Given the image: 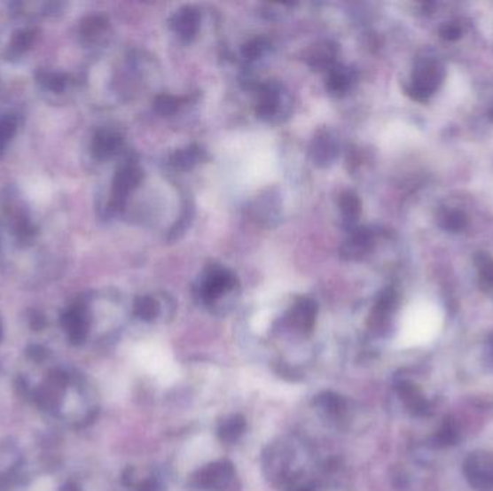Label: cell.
<instances>
[{"instance_id":"cb8c5ba5","label":"cell","mask_w":493,"mask_h":491,"mask_svg":"<svg viewBox=\"0 0 493 491\" xmlns=\"http://www.w3.org/2000/svg\"><path fill=\"white\" fill-rule=\"evenodd\" d=\"M266 48L267 43L264 39H254V41H250L244 45L243 55L248 59H254V58L260 57L266 51Z\"/></svg>"},{"instance_id":"5bb4252c","label":"cell","mask_w":493,"mask_h":491,"mask_svg":"<svg viewBox=\"0 0 493 491\" xmlns=\"http://www.w3.org/2000/svg\"><path fill=\"white\" fill-rule=\"evenodd\" d=\"M200 160H202V150L197 146H191L175 152L170 158V165L176 169L188 170Z\"/></svg>"},{"instance_id":"30bf717a","label":"cell","mask_w":493,"mask_h":491,"mask_svg":"<svg viewBox=\"0 0 493 491\" xmlns=\"http://www.w3.org/2000/svg\"><path fill=\"white\" fill-rule=\"evenodd\" d=\"M319 412L331 419L343 418L345 411H347V401L343 400L342 396L338 395L335 392H324L317 396L315 400Z\"/></svg>"},{"instance_id":"e0dca14e","label":"cell","mask_w":493,"mask_h":491,"mask_svg":"<svg viewBox=\"0 0 493 491\" xmlns=\"http://www.w3.org/2000/svg\"><path fill=\"white\" fill-rule=\"evenodd\" d=\"M351 71L349 69L343 68V66H336V68L332 69L331 73H329L326 87L333 94H340V92L347 91L348 87L351 85Z\"/></svg>"},{"instance_id":"44dd1931","label":"cell","mask_w":493,"mask_h":491,"mask_svg":"<svg viewBox=\"0 0 493 491\" xmlns=\"http://www.w3.org/2000/svg\"><path fill=\"white\" fill-rule=\"evenodd\" d=\"M38 81L43 85V89L54 92L64 91L67 87L66 75L61 73H54V71H43L38 75Z\"/></svg>"},{"instance_id":"5b68a950","label":"cell","mask_w":493,"mask_h":491,"mask_svg":"<svg viewBox=\"0 0 493 491\" xmlns=\"http://www.w3.org/2000/svg\"><path fill=\"white\" fill-rule=\"evenodd\" d=\"M317 306L313 300H297L287 316L289 326L299 333H310L317 323Z\"/></svg>"},{"instance_id":"2e32d148","label":"cell","mask_w":493,"mask_h":491,"mask_svg":"<svg viewBox=\"0 0 493 491\" xmlns=\"http://www.w3.org/2000/svg\"><path fill=\"white\" fill-rule=\"evenodd\" d=\"M35 39V31L32 29H20L13 34L11 43H9V57H20L24 55Z\"/></svg>"},{"instance_id":"d6986e66","label":"cell","mask_w":493,"mask_h":491,"mask_svg":"<svg viewBox=\"0 0 493 491\" xmlns=\"http://www.w3.org/2000/svg\"><path fill=\"white\" fill-rule=\"evenodd\" d=\"M135 313L137 317L152 322L159 315V304L153 297L145 296L136 300Z\"/></svg>"},{"instance_id":"7c38bea8","label":"cell","mask_w":493,"mask_h":491,"mask_svg":"<svg viewBox=\"0 0 493 491\" xmlns=\"http://www.w3.org/2000/svg\"><path fill=\"white\" fill-rule=\"evenodd\" d=\"M246 423L244 417L231 415L221 421L220 426H218V437L221 441L232 444V442L239 441V437L246 433Z\"/></svg>"},{"instance_id":"3957f363","label":"cell","mask_w":493,"mask_h":491,"mask_svg":"<svg viewBox=\"0 0 493 491\" xmlns=\"http://www.w3.org/2000/svg\"><path fill=\"white\" fill-rule=\"evenodd\" d=\"M465 474L472 487L478 491H493V456L488 453L470 454L465 463Z\"/></svg>"},{"instance_id":"ac0fdd59","label":"cell","mask_w":493,"mask_h":491,"mask_svg":"<svg viewBox=\"0 0 493 491\" xmlns=\"http://www.w3.org/2000/svg\"><path fill=\"white\" fill-rule=\"evenodd\" d=\"M106 27H107V20L103 16H89L82 20L80 34L85 41H94L106 31Z\"/></svg>"},{"instance_id":"8fae6325","label":"cell","mask_w":493,"mask_h":491,"mask_svg":"<svg viewBox=\"0 0 493 491\" xmlns=\"http://www.w3.org/2000/svg\"><path fill=\"white\" fill-rule=\"evenodd\" d=\"M67 331L77 340L85 338V334L89 331V313L82 304L74 306L70 311H67L66 319Z\"/></svg>"},{"instance_id":"ffe728a7","label":"cell","mask_w":493,"mask_h":491,"mask_svg":"<svg viewBox=\"0 0 493 491\" xmlns=\"http://www.w3.org/2000/svg\"><path fill=\"white\" fill-rule=\"evenodd\" d=\"M366 242H368V235L363 232V230L352 235L351 239L343 244L342 255L347 258H356L365 250Z\"/></svg>"},{"instance_id":"d4e9b609","label":"cell","mask_w":493,"mask_h":491,"mask_svg":"<svg viewBox=\"0 0 493 491\" xmlns=\"http://www.w3.org/2000/svg\"><path fill=\"white\" fill-rule=\"evenodd\" d=\"M137 491H166V487L165 484L159 480V479L149 477L147 480L142 481L137 486Z\"/></svg>"},{"instance_id":"7402d4cb","label":"cell","mask_w":493,"mask_h":491,"mask_svg":"<svg viewBox=\"0 0 493 491\" xmlns=\"http://www.w3.org/2000/svg\"><path fill=\"white\" fill-rule=\"evenodd\" d=\"M340 207L343 216L354 219L359 214V200L352 192H343L340 198Z\"/></svg>"},{"instance_id":"603a6c76","label":"cell","mask_w":493,"mask_h":491,"mask_svg":"<svg viewBox=\"0 0 493 491\" xmlns=\"http://www.w3.org/2000/svg\"><path fill=\"white\" fill-rule=\"evenodd\" d=\"M177 108H179V100H177L176 97L162 94V96L156 97V100H154V110L159 114H174Z\"/></svg>"},{"instance_id":"ba28073f","label":"cell","mask_w":493,"mask_h":491,"mask_svg":"<svg viewBox=\"0 0 493 491\" xmlns=\"http://www.w3.org/2000/svg\"><path fill=\"white\" fill-rule=\"evenodd\" d=\"M123 138L112 129H101L94 135L93 143H91V152L93 156L98 160H106L119 153L121 147Z\"/></svg>"},{"instance_id":"9c48e42d","label":"cell","mask_w":493,"mask_h":491,"mask_svg":"<svg viewBox=\"0 0 493 491\" xmlns=\"http://www.w3.org/2000/svg\"><path fill=\"white\" fill-rule=\"evenodd\" d=\"M336 153H338V146H336L335 137L329 131H319L313 138L310 146V156L315 165L322 168L328 166L336 158Z\"/></svg>"},{"instance_id":"52a82bcc","label":"cell","mask_w":493,"mask_h":491,"mask_svg":"<svg viewBox=\"0 0 493 491\" xmlns=\"http://www.w3.org/2000/svg\"><path fill=\"white\" fill-rule=\"evenodd\" d=\"M280 103H282V87L274 81H269L260 89L257 114L264 120L273 119L280 112Z\"/></svg>"},{"instance_id":"9a60e30c","label":"cell","mask_w":493,"mask_h":491,"mask_svg":"<svg viewBox=\"0 0 493 491\" xmlns=\"http://www.w3.org/2000/svg\"><path fill=\"white\" fill-rule=\"evenodd\" d=\"M18 126H20V121L15 114L0 115V156L6 152L15 137Z\"/></svg>"},{"instance_id":"4fadbf2b","label":"cell","mask_w":493,"mask_h":491,"mask_svg":"<svg viewBox=\"0 0 493 491\" xmlns=\"http://www.w3.org/2000/svg\"><path fill=\"white\" fill-rule=\"evenodd\" d=\"M336 57V48L329 43H317L309 51L308 62L313 68L331 66Z\"/></svg>"},{"instance_id":"6da1fadb","label":"cell","mask_w":493,"mask_h":491,"mask_svg":"<svg viewBox=\"0 0 493 491\" xmlns=\"http://www.w3.org/2000/svg\"><path fill=\"white\" fill-rule=\"evenodd\" d=\"M234 465L227 460L215 461L193 472L189 488L193 491H225L234 480Z\"/></svg>"},{"instance_id":"7a4b0ae2","label":"cell","mask_w":493,"mask_h":491,"mask_svg":"<svg viewBox=\"0 0 493 491\" xmlns=\"http://www.w3.org/2000/svg\"><path fill=\"white\" fill-rule=\"evenodd\" d=\"M234 287V274L223 267L212 265L200 281V297L202 303L212 304Z\"/></svg>"},{"instance_id":"277c9868","label":"cell","mask_w":493,"mask_h":491,"mask_svg":"<svg viewBox=\"0 0 493 491\" xmlns=\"http://www.w3.org/2000/svg\"><path fill=\"white\" fill-rule=\"evenodd\" d=\"M143 181V172L136 163H126L117 170L113 179L112 207L121 209L128 199L129 193L133 192Z\"/></svg>"},{"instance_id":"8992f818","label":"cell","mask_w":493,"mask_h":491,"mask_svg":"<svg viewBox=\"0 0 493 491\" xmlns=\"http://www.w3.org/2000/svg\"><path fill=\"white\" fill-rule=\"evenodd\" d=\"M200 12L192 6H185L179 9L170 19V27L175 34L184 41H191L197 36L200 31Z\"/></svg>"}]
</instances>
